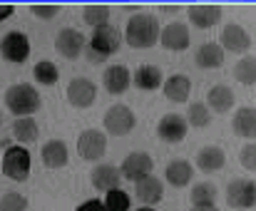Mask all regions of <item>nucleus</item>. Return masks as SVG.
<instances>
[{
    "instance_id": "obj_26",
    "label": "nucleus",
    "mask_w": 256,
    "mask_h": 211,
    "mask_svg": "<svg viewBox=\"0 0 256 211\" xmlns=\"http://www.w3.org/2000/svg\"><path fill=\"white\" fill-rule=\"evenodd\" d=\"M234 132L239 137H246V139H252L256 134V114L252 107H242L234 114Z\"/></svg>"
},
{
    "instance_id": "obj_15",
    "label": "nucleus",
    "mask_w": 256,
    "mask_h": 211,
    "mask_svg": "<svg viewBox=\"0 0 256 211\" xmlns=\"http://www.w3.org/2000/svg\"><path fill=\"white\" fill-rule=\"evenodd\" d=\"M102 82H104V90L110 95H122V92H127L132 77H130V70L124 65H110L104 70V80Z\"/></svg>"
},
{
    "instance_id": "obj_32",
    "label": "nucleus",
    "mask_w": 256,
    "mask_h": 211,
    "mask_svg": "<svg viewBox=\"0 0 256 211\" xmlns=\"http://www.w3.org/2000/svg\"><path fill=\"white\" fill-rule=\"evenodd\" d=\"M130 207H132V202H130L127 192H122L120 187L107 192V199H104V209L107 211H130Z\"/></svg>"
},
{
    "instance_id": "obj_33",
    "label": "nucleus",
    "mask_w": 256,
    "mask_h": 211,
    "mask_svg": "<svg viewBox=\"0 0 256 211\" xmlns=\"http://www.w3.org/2000/svg\"><path fill=\"white\" fill-rule=\"evenodd\" d=\"M212 122V112L204 102H194L186 112V124H194V127H206Z\"/></svg>"
},
{
    "instance_id": "obj_37",
    "label": "nucleus",
    "mask_w": 256,
    "mask_h": 211,
    "mask_svg": "<svg viewBox=\"0 0 256 211\" xmlns=\"http://www.w3.org/2000/svg\"><path fill=\"white\" fill-rule=\"evenodd\" d=\"M78 211H107V209H104V204H102V202L90 199V202H85V204H80V207H78Z\"/></svg>"
},
{
    "instance_id": "obj_14",
    "label": "nucleus",
    "mask_w": 256,
    "mask_h": 211,
    "mask_svg": "<svg viewBox=\"0 0 256 211\" xmlns=\"http://www.w3.org/2000/svg\"><path fill=\"white\" fill-rule=\"evenodd\" d=\"M249 45H252V37H249V32H246L242 25L229 22V25L222 30V45H219V47L232 50V52H242V50H246Z\"/></svg>"
},
{
    "instance_id": "obj_34",
    "label": "nucleus",
    "mask_w": 256,
    "mask_h": 211,
    "mask_svg": "<svg viewBox=\"0 0 256 211\" xmlns=\"http://www.w3.org/2000/svg\"><path fill=\"white\" fill-rule=\"evenodd\" d=\"M28 209V199L18 192H8L0 197V211H25Z\"/></svg>"
},
{
    "instance_id": "obj_6",
    "label": "nucleus",
    "mask_w": 256,
    "mask_h": 211,
    "mask_svg": "<svg viewBox=\"0 0 256 211\" xmlns=\"http://www.w3.org/2000/svg\"><path fill=\"white\" fill-rule=\"evenodd\" d=\"M226 204L232 209H252L256 204V187L252 179H234L226 187Z\"/></svg>"
},
{
    "instance_id": "obj_31",
    "label": "nucleus",
    "mask_w": 256,
    "mask_h": 211,
    "mask_svg": "<svg viewBox=\"0 0 256 211\" xmlns=\"http://www.w3.org/2000/svg\"><path fill=\"white\" fill-rule=\"evenodd\" d=\"M82 17H85L87 25L102 27V25H107V20H110V7H107V5H85Z\"/></svg>"
},
{
    "instance_id": "obj_1",
    "label": "nucleus",
    "mask_w": 256,
    "mask_h": 211,
    "mask_svg": "<svg viewBox=\"0 0 256 211\" xmlns=\"http://www.w3.org/2000/svg\"><path fill=\"white\" fill-rule=\"evenodd\" d=\"M124 40L134 50H147L160 40V22L154 15H132L124 30Z\"/></svg>"
},
{
    "instance_id": "obj_18",
    "label": "nucleus",
    "mask_w": 256,
    "mask_h": 211,
    "mask_svg": "<svg viewBox=\"0 0 256 211\" xmlns=\"http://www.w3.org/2000/svg\"><path fill=\"white\" fill-rule=\"evenodd\" d=\"M137 187H134V192H137V199L144 204V207H152V204H157V202H162V194H164V189H162V182L157 179V177H144V179H140V182H134Z\"/></svg>"
},
{
    "instance_id": "obj_12",
    "label": "nucleus",
    "mask_w": 256,
    "mask_h": 211,
    "mask_svg": "<svg viewBox=\"0 0 256 211\" xmlns=\"http://www.w3.org/2000/svg\"><path fill=\"white\" fill-rule=\"evenodd\" d=\"M160 37H162V45L172 50V52H182L189 47L192 42V35H189V27L182 25V22H170L167 27L160 30Z\"/></svg>"
},
{
    "instance_id": "obj_16",
    "label": "nucleus",
    "mask_w": 256,
    "mask_h": 211,
    "mask_svg": "<svg viewBox=\"0 0 256 211\" xmlns=\"http://www.w3.org/2000/svg\"><path fill=\"white\" fill-rule=\"evenodd\" d=\"M92 187L97 189V192H110V189H117L120 187V179H122V174H120V169L117 167H112V164H100V167H94L92 169Z\"/></svg>"
},
{
    "instance_id": "obj_13",
    "label": "nucleus",
    "mask_w": 256,
    "mask_h": 211,
    "mask_svg": "<svg viewBox=\"0 0 256 211\" xmlns=\"http://www.w3.org/2000/svg\"><path fill=\"white\" fill-rule=\"evenodd\" d=\"M157 134L162 142H170V144H176L186 137V119L182 114H167L160 119L157 124Z\"/></svg>"
},
{
    "instance_id": "obj_28",
    "label": "nucleus",
    "mask_w": 256,
    "mask_h": 211,
    "mask_svg": "<svg viewBox=\"0 0 256 211\" xmlns=\"http://www.w3.org/2000/svg\"><path fill=\"white\" fill-rule=\"evenodd\" d=\"M216 187L214 184H209V182H202V184H196L194 189H192V204L194 207H214V202H216Z\"/></svg>"
},
{
    "instance_id": "obj_3",
    "label": "nucleus",
    "mask_w": 256,
    "mask_h": 211,
    "mask_svg": "<svg viewBox=\"0 0 256 211\" xmlns=\"http://www.w3.org/2000/svg\"><path fill=\"white\" fill-rule=\"evenodd\" d=\"M5 107L18 114V117H30L32 112L40 109V95L32 85L22 82V85H12L5 92Z\"/></svg>"
},
{
    "instance_id": "obj_4",
    "label": "nucleus",
    "mask_w": 256,
    "mask_h": 211,
    "mask_svg": "<svg viewBox=\"0 0 256 211\" xmlns=\"http://www.w3.org/2000/svg\"><path fill=\"white\" fill-rule=\"evenodd\" d=\"M0 57L5 62H12V65H20L30 57V40L25 32L20 30H12L8 32L2 40H0Z\"/></svg>"
},
{
    "instance_id": "obj_11",
    "label": "nucleus",
    "mask_w": 256,
    "mask_h": 211,
    "mask_svg": "<svg viewBox=\"0 0 256 211\" xmlns=\"http://www.w3.org/2000/svg\"><path fill=\"white\" fill-rule=\"evenodd\" d=\"M94 97H97V87H94V82L87 80V77H75V80L68 85V100H70V105L85 109V107H90L94 102Z\"/></svg>"
},
{
    "instance_id": "obj_21",
    "label": "nucleus",
    "mask_w": 256,
    "mask_h": 211,
    "mask_svg": "<svg viewBox=\"0 0 256 211\" xmlns=\"http://www.w3.org/2000/svg\"><path fill=\"white\" fill-rule=\"evenodd\" d=\"M40 154H42V164L50 167V169H60V167L68 164V147H65V142H60V139L45 142Z\"/></svg>"
},
{
    "instance_id": "obj_8",
    "label": "nucleus",
    "mask_w": 256,
    "mask_h": 211,
    "mask_svg": "<svg viewBox=\"0 0 256 211\" xmlns=\"http://www.w3.org/2000/svg\"><path fill=\"white\" fill-rule=\"evenodd\" d=\"M55 50L62 57H68V60H78L85 52V37H82V32H78L75 27L60 30L58 37H55Z\"/></svg>"
},
{
    "instance_id": "obj_40",
    "label": "nucleus",
    "mask_w": 256,
    "mask_h": 211,
    "mask_svg": "<svg viewBox=\"0 0 256 211\" xmlns=\"http://www.w3.org/2000/svg\"><path fill=\"white\" fill-rule=\"evenodd\" d=\"M162 10H164V12H176L179 7H176V5H162Z\"/></svg>"
},
{
    "instance_id": "obj_2",
    "label": "nucleus",
    "mask_w": 256,
    "mask_h": 211,
    "mask_svg": "<svg viewBox=\"0 0 256 211\" xmlns=\"http://www.w3.org/2000/svg\"><path fill=\"white\" fill-rule=\"evenodd\" d=\"M120 42H122V35H120V30L114 25L107 22L102 27H94V32L90 37V50H87L90 62H100V60L110 57L112 52H117Z\"/></svg>"
},
{
    "instance_id": "obj_17",
    "label": "nucleus",
    "mask_w": 256,
    "mask_h": 211,
    "mask_svg": "<svg viewBox=\"0 0 256 211\" xmlns=\"http://www.w3.org/2000/svg\"><path fill=\"white\" fill-rule=\"evenodd\" d=\"M189 20H192V25H196L202 30H209L222 20V7L219 5H192L189 7Z\"/></svg>"
},
{
    "instance_id": "obj_29",
    "label": "nucleus",
    "mask_w": 256,
    "mask_h": 211,
    "mask_svg": "<svg viewBox=\"0 0 256 211\" xmlns=\"http://www.w3.org/2000/svg\"><path fill=\"white\" fill-rule=\"evenodd\" d=\"M32 75H35V80H38L40 85H45V87L55 85V82H58V77H60V75H58L55 62H50V60H40V62L35 65Z\"/></svg>"
},
{
    "instance_id": "obj_30",
    "label": "nucleus",
    "mask_w": 256,
    "mask_h": 211,
    "mask_svg": "<svg viewBox=\"0 0 256 211\" xmlns=\"http://www.w3.org/2000/svg\"><path fill=\"white\" fill-rule=\"evenodd\" d=\"M234 77L242 85H254L256 82V62L254 57H244L234 65Z\"/></svg>"
},
{
    "instance_id": "obj_19",
    "label": "nucleus",
    "mask_w": 256,
    "mask_h": 211,
    "mask_svg": "<svg viewBox=\"0 0 256 211\" xmlns=\"http://www.w3.org/2000/svg\"><path fill=\"white\" fill-rule=\"evenodd\" d=\"M194 62H196V67H202V70H216V67H222V62H224V52H222V47H219L216 42H204V45H199V50L194 52Z\"/></svg>"
},
{
    "instance_id": "obj_41",
    "label": "nucleus",
    "mask_w": 256,
    "mask_h": 211,
    "mask_svg": "<svg viewBox=\"0 0 256 211\" xmlns=\"http://www.w3.org/2000/svg\"><path fill=\"white\" fill-rule=\"evenodd\" d=\"M137 211H154V209H152V207H140Z\"/></svg>"
},
{
    "instance_id": "obj_36",
    "label": "nucleus",
    "mask_w": 256,
    "mask_h": 211,
    "mask_svg": "<svg viewBox=\"0 0 256 211\" xmlns=\"http://www.w3.org/2000/svg\"><path fill=\"white\" fill-rule=\"evenodd\" d=\"M30 10H32L38 17H45V20H50V17H55V15L60 12L58 5H32Z\"/></svg>"
},
{
    "instance_id": "obj_7",
    "label": "nucleus",
    "mask_w": 256,
    "mask_h": 211,
    "mask_svg": "<svg viewBox=\"0 0 256 211\" xmlns=\"http://www.w3.org/2000/svg\"><path fill=\"white\" fill-rule=\"evenodd\" d=\"M104 129H107L110 134H114V137L130 134V132L134 129V114H132V109L124 105L110 107L107 114H104Z\"/></svg>"
},
{
    "instance_id": "obj_22",
    "label": "nucleus",
    "mask_w": 256,
    "mask_h": 211,
    "mask_svg": "<svg viewBox=\"0 0 256 211\" xmlns=\"http://www.w3.org/2000/svg\"><path fill=\"white\" fill-rule=\"evenodd\" d=\"M224 164H226V154H224L222 147L212 144V147H204V149L196 152V167L202 172H219Z\"/></svg>"
},
{
    "instance_id": "obj_35",
    "label": "nucleus",
    "mask_w": 256,
    "mask_h": 211,
    "mask_svg": "<svg viewBox=\"0 0 256 211\" xmlns=\"http://www.w3.org/2000/svg\"><path fill=\"white\" fill-rule=\"evenodd\" d=\"M239 162H242L249 172H254L256 169V147L254 144H246V147L239 152Z\"/></svg>"
},
{
    "instance_id": "obj_24",
    "label": "nucleus",
    "mask_w": 256,
    "mask_h": 211,
    "mask_svg": "<svg viewBox=\"0 0 256 211\" xmlns=\"http://www.w3.org/2000/svg\"><path fill=\"white\" fill-rule=\"evenodd\" d=\"M206 107L214 109V112H229L234 107V92L226 87V85H214L206 95Z\"/></svg>"
},
{
    "instance_id": "obj_38",
    "label": "nucleus",
    "mask_w": 256,
    "mask_h": 211,
    "mask_svg": "<svg viewBox=\"0 0 256 211\" xmlns=\"http://www.w3.org/2000/svg\"><path fill=\"white\" fill-rule=\"evenodd\" d=\"M10 15H12V5H0V22L8 20Z\"/></svg>"
},
{
    "instance_id": "obj_9",
    "label": "nucleus",
    "mask_w": 256,
    "mask_h": 211,
    "mask_svg": "<svg viewBox=\"0 0 256 211\" xmlns=\"http://www.w3.org/2000/svg\"><path fill=\"white\" fill-rule=\"evenodd\" d=\"M104 149H107V137L102 132H97V129H87V132H82L78 137V152L87 162L102 159Z\"/></svg>"
},
{
    "instance_id": "obj_27",
    "label": "nucleus",
    "mask_w": 256,
    "mask_h": 211,
    "mask_svg": "<svg viewBox=\"0 0 256 211\" xmlns=\"http://www.w3.org/2000/svg\"><path fill=\"white\" fill-rule=\"evenodd\" d=\"M12 137L18 142H35L38 139V122L32 117H18L12 124Z\"/></svg>"
},
{
    "instance_id": "obj_23",
    "label": "nucleus",
    "mask_w": 256,
    "mask_h": 211,
    "mask_svg": "<svg viewBox=\"0 0 256 211\" xmlns=\"http://www.w3.org/2000/svg\"><path fill=\"white\" fill-rule=\"evenodd\" d=\"M134 85L144 92L160 90L162 87V70L157 65H140L134 72Z\"/></svg>"
},
{
    "instance_id": "obj_20",
    "label": "nucleus",
    "mask_w": 256,
    "mask_h": 211,
    "mask_svg": "<svg viewBox=\"0 0 256 211\" xmlns=\"http://www.w3.org/2000/svg\"><path fill=\"white\" fill-rule=\"evenodd\" d=\"M162 90H164L167 100H172V102H186L189 92H192V80L186 75H172L164 80Z\"/></svg>"
},
{
    "instance_id": "obj_39",
    "label": "nucleus",
    "mask_w": 256,
    "mask_h": 211,
    "mask_svg": "<svg viewBox=\"0 0 256 211\" xmlns=\"http://www.w3.org/2000/svg\"><path fill=\"white\" fill-rule=\"evenodd\" d=\"M192 211H219L216 207H194Z\"/></svg>"
},
{
    "instance_id": "obj_42",
    "label": "nucleus",
    "mask_w": 256,
    "mask_h": 211,
    "mask_svg": "<svg viewBox=\"0 0 256 211\" xmlns=\"http://www.w3.org/2000/svg\"><path fill=\"white\" fill-rule=\"evenodd\" d=\"M0 124H2V112H0Z\"/></svg>"
},
{
    "instance_id": "obj_5",
    "label": "nucleus",
    "mask_w": 256,
    "mask_h": 211,
    "mask_svg": "<svg viewBox=\"0 0 256 211\" xmlns=\"http://www.w3.org/2000/svg\"><path fill=\"white\" fill-rule=\"evenodd\" d=\"M2 174L12 182H25L30 177V152L22 147H10L2 157Z\"/></svg>"
},
{
    "instance_id": "obj_25",
    "label": "nucleus",
    "mask_w": 256,
    "mask_h": 211,
    "mask_svg": "<svg viewBox=\"0 0 256 211\" xmlns=\"http://www.w3.org/2000/svg\"><path fill=\"white\" fill-rule=\"evenodd\" d=\"M192 164L189 162H184V159H174L167 164V169H164V179L170 182L172 187H184V184H189L192 182Z\"/></svg>"
},
{
    "instance_id": "obj_10",
    "label": "nucleus",
    "mask_w": 256,
    "mask_h": 211,
    "mask_svg": "<svg viewBox=\"0 0 256 211\" xmlns=\"http://www.w3.org/2000/svg\"><path fill=\"white\" fill-rule=\"evenodd\" d=\"M150 172H152V157H147L144 152H132L122 162V169H120V174L130 182H140V179L150 177Z\"/></svg>"
}]
</instances>
